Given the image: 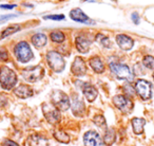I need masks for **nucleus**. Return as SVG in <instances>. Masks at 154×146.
Here are the masks:
<instances>
[{
	"mask_svg": "<svg viewBox=\"0 0 154 146\" xmlns=\"http://www.w3.org/2000/svg\"><path fill=\"white\" fill-rule=\"evenodd\" d=\"M143 62L147 68L149 69H154V57L151 55H147L143 57Z\"/></svg>",
	"mask_w": 154,
	"mask_h": 146,
	"instance_id": "28",
	"label": "nucleus"
},
{
	"mask_svg": "<svg viewBox=\"0 0 154 146\" xmlns=\"http://www.w3.org/2000/svg\"><path fill=\"white\" fill-rule=\"evenodd\" d=\"M14 93L16 97H20V99H28L33 95V89L26 85H20L17 88H15Z\"/></svg>",
	"mask_w": 154,
	"mask_h": 146,
	"instance_id": "15",
	"label": "nucleus"
},
{
	"mask_svg": "<svg viewBox=\"0 0 154 146\" xmlns=\"http://www.w3.org/2000/svg\"><path fill=\"white\" fill-rule=\"evenodd\" d=\"M146 125V121L140 118H134L132 120L133 130L136 135H141L143 132V127Z\"/></svg>",
	"mask_w": 154,
	"mask_h": 146,
	"instance_id": "19",
	"label": "nucleus"
},
{
	"mask_svg": "<svg viewBox=\"0 0 154 146\" xmlns=\"http://www.w3.org/2000/svg\"><path fill=\"white\" fill-rule=\"evenodd\" d=\"M90 66L92 67V69L96 73H103V70H105V66H103V62H101L100 58L97 57V56L91 58L90 59Z\"/></svg>",
	"mask_w": 154,
	"mask_h": 146,
	"instance_id": "20",
	"label": "nucleus"
},
{
	"mask_svg": "<svg viewBox=\"0 0 154 146\" xmlns=\"http://www.w3.org/2000/svg\"><path fill=\"white\" fill-rule=\"evenodd\" d=\"M115 139H116L115 130L110 128L106 131L105 137H103V143H105L106 145H112V144L115 142Z\"/></svg>",
	"mask_w": 154,
	"mask_h": 146,
	"instance_id": "22",
	"label": "nucleus"
},
{
	"mask_svg": "<svg viewBox=\"0 0 154 146\" xmlns=\"http://www.w3.org/2000/svg\"><path fill=\"white\" fill-rule=\"evenodd\" d=\"M19 30H20V26H18V24H13V26L8 27L7 29L3 30L2 34H1V38H5V37H8V36H10V35L14 34V33L18 32Z\"/></svg>",
	"mask_w": 154,
	"mask_h": 146,
	"instance_id": "24",
	"label": "nucleus"
},
{
	"mask_svg": "<svg viewBox=\"0 0 154 146\" xmlns=\"http://www.w3.org/2000/svg\"><path fill=\"white\" fill-rule=\"evenodd\" d=\"M45 19H52V20H63L64 16L63 15H49L45 16Z\"/></svg>",
	"mask_w": 154,
	"mask_h": 146,
	"instance_id": "30",
	"label": "nucleus"
},
{
	"mask_svg": "<svg viewBox=\"0 0 154 146\" xmlns=\"http://www.w3.org/2000/svg\"><path fill=\"white\" fill-rule=\"evenodd\" d=\"M70 17L77 22H84V24H86V22L90 21V18H89L80 9L72 10V11L70 12Z\"/></svg>",
	"mask_w": 154,
	"mask_h": 146,
	"instance_id": "17",
	"label": "nucleus"
},
{
	"mask_svg": "<svg viewBox=\"0 0 154 146\" xmlns=\"http://www.w3.org/2000/svg\"><path fill=\"white\" fill-rule=\"evenodd\" d=\"M71 107H72L73 113H74L75 116H82V114L85 113V110H86V109H85L84 102H82L80 99H78V97H73L72 105H71Z\"/></svg>",
	"mask_w": 154,
	"mask_h": 146,
	"instance_id": "14",
	"label": "nucleus"
},
{
	"mask_svg": "<svg viewBox=\"0 0 154 146\" xmlns=\"http://www.w3.org/2000/svg\"><path fill=\"white\" fill-rule=\"evenodd\" d=\"M14 53H15L17 59L21 62H30L34 56L30 46L26 41H20L19 43H17L15 46V49H14Z\"/></svg>",
	"mask_w": 154,
	"mask_h": 146,
	"instance_id": "3",
	"label": "nucleus"
},
{
	"mask_svg": "<svg viewBox=\"0 0 154 146\" xmlns=\"http://www.w3.org/2000/svg\"><path fill=\"white\" fill-rule=\"evenodd\" d=\"M51 100L53 105L57 108L58 110H61V111H66L69 109V107L71 106V102L69 97L64 92L60 90H54L52 92Z\"/></svg>",
	"mask_w": 154,
	"mask_h": 146,
	"instance_id": "2",
	"label": "nucleus"
},
{
	"mask_svg": "<svg viewBox=\"0 0 154 146\" xmlns=\"http://www.w3.org/2000/svg\"><path fill=\"white\" fill-rule=\"evenodd\" d=\"M110 69L112 72L117 76L119 80H129L133 78V73L127 65L117 64V62H112L110 64Z\"/></svg>",
	"mask_w": 154,
	"mask_h": 146,
	"instance_id": "6",
	"label": "nucleus"
},
{
	"mask_svg": "<svg viewBox=\"0 0 154 146\" xmlns=\"http://www.w3.org/2000/svg\"><path fill=\"white\" fill-rule=\"evenodd\" d=\"M42 112L45 120L49 123H51V124H57L61 120L60 111L55 106L51 105V104H48V103L42 104Z\"/></svg>",
	"mask_w": 154,
	"mask_h": 146,
	"instance_id": "7",
	"label": "nucleus"
},
{
	"mask_svg": "<svg viewBox=\"0 0 154 146\" xmlns=\"http://www.w3.org/2000/svg\"><path fill=\"white\" fill-rule=\"evenodd\" d=\"M153 80H154V73H153Z\"/></svg>",
	"mask_w": 154,
	"mask_h": 146,
	"instance_id": "35",
	"label": "nucleus"
},
{
	"mask_svg": "<svg viewBox=\"0 0 154 146\" xmlns=\"http://www.w3.org/2000/svg\"><path fill=\"white\" fill-rule=\"evenodd\" d=\"M32 43L36 48H41L43 46H45V43H47V36L45 34H42V33L35 34L32 37Z\"/></svg>",
	"mask_w": 154,
	"mask_h": 146,
	"instance_id": "21",
	"label": "nucleus"
},
{
	"mask_svg": "<svg viewBox=\"0 0 154 146\" xmlns=\"http://www.w3.org/2000/svg\"><path fill=\"white\" fill-rule=\"evenodd\" d=\"M47 62L50 68L55 72H61L66 67L63 57L56 51H49L47 53Z\"/></svg>",
	"mask_w": 154,
	"mask_h": 146,
	"instance_id": "4",
	"label": "nucleus"
},
{
	"mask_svg": "<svg viewBox=\"0 0 154 146\" xmlns=\"http://www.w3.org/2000/svg\"><path fill=\"white\" fill-rule=\"evenodd\" d=\"M75 43H76V48L77 50L80 52V53H87L90 49V45H91V41L89 40L87 37L82 36H77L76 39H75Z\"/></svg>",
	"mask_w": 154,
	"mask_h": 146,
	"instance_id": "13",
	"label": "nucleus"
},
{
	"mask_svg": "<svg viewBox=\"0 0 154 146\" xmlns=\"http://www.w3.org/2000/svg\"><path fill=\"white\" fill-rule=\"evenodd\" d=\"M29 146H49V142L45 137L39 135H33L28 139Z\"/></svg>",
	"mask_w": 154,
	"mask_h": 146,
	"instance_id": "16",
	"label": "nucleus"
},
{
	"mask_svg": "<svg viewBox=\"0 0 154 146\" xmlns=\"http://www.w3.org/2000/svg\"><path fill=\"white\" fill-rule=\"evenodd\" d=\"M93 122L96 126H98L99 128L101 129H106L107 128V122H106V119L101 114H98V116H95L93 118Z\"/></svg>",
	"mask_w": 154,
	"mask_h": 146,
	"instance_id": "26",
	"label": "nucleus"
},
{
	"mask_svg": "<svg viewBox=\"0 0 154 146\" xmlns=\"http://www.w3.org/2000/svg\"><path fill=\"white\" fill-rule=\"evenodd\" d=\"M135 91L143 100H149L152 95L151 84L145 80H138L135 84Z\"/></svg>",
	"mask_w": 154,
	"mask_h": 146,
	"instance_id": "9",
	"label": "nucleus"
},
{
	"mask_svg": "<svg viewBox=\"0 0 154 146\" xmlns=\"http://www.w3.org/2000/svg\"><path fill=\"white\" fill-rule=\"evenodd\" d=\"M9 55H8V52L5 49H0V60L1 62H7Z\"/></svg>",
	"mask_w": 154,
	"mask_h": 146,
	"instance_id": "29",
	"label": "nucleus"
},
{
	"mask_svg": "<svg viewBox=\"0 0 154 146\" xmlns=\"http://www.w3.org/2000/svg\"><path fill=\"white\" fill-rule=\"evenodd\" d=\"M15 15H5V16H3V17H0V21H5V20H7V19H9V18H11V17H14Z\"/></svg>",
	"mask_w": 154,
	"mask_h": 146,
	"instance_id": "33",
	"label": "nucleus"
},
{
	"mask_svg": "<svg viewBox=\"0 0 154 146\" xmlns=\"http://www.w3.org/2000/svg\"><path fill=\"white\" fill-rule=\"evenodd\" d=\"M51 39L54 43H62L64 40V34L60 31H56V32H52L51 33Z\"/></svg>",
	"mask_w": 154,
	"mask_h": 146,
	"instance_id": "27",
	"label": "nucleus"
},
{
	"mask_svg": "<svg viewBox=\"0 0 154 146\" xmlns=\"http://www.w3.org/2000/svg\"><path fill=\"white\" fill-rule=\"evenodd\" d=\"M54 138L57 140L58 142L60 143H64V144H68L70 142V137L66 132H64L63 130H56L54 132Z\"/></svg>",
	"mask_w": 154,
	"mask_h": 146,
	"instance_id": "23",
	"label": "nucleus"
},
{
	"mask_svg": "<svg viewBox=\"0 0 154 146\" xmlns=\"http://www.w3.org/2000/svg\"><path fill=\"white\" fill-rule=\"evenodd\" d=\"M84 143L86 146H103V140L96 131L90 130L85 133Z\"/></svg>",
	"mask_w": 154,
	"mask_h": 146,
	"instance_id": "10",
	"label": "nucleus"
},
{
	"mask_svg": "<svg viewBox=\"0 0 154 146\" xmlns=\"http://www.w3.org/2000/svg\"><path fill=\"white\" fill-rule=\"evenodd\" d=\"M132 20L135 24H139V17H138V14L136 13H133L132 14Z\"/></svg>",
	"mask_w": 154,
	"mask_h": 146,
	"instance_id": "32",
	"label": "nucleus"
},
{
	"mask_svg": "<svg viewBox=\"0 0 154 146\" xmlns=\"http://www.w3.org/2000/svg\"><path fill=\"white\" fill-rule=\"evenodd\" d=\"M21 75L26 82L35 83L43 78V75H45V69L41 66L26 68V69H24V70H22Z\"/></svg>",
	"mask_w": 154,
	"mask_h": 146,
	"instance_id": "5",
	"label": "nucleus"
},
{
	"mask_svg": "<svg viewBox=\"0 0 154 146\" xmlns=\"http://www.w3.org/2000/svg\"><path fill=\"white\" fill-rule=\"evenodd\" d=\"M116 41H117V45L122 48L125 51H129L133 48L134 46V41L131 37L127 36L125 34H119L116 36Z\"/></svg>",
	"mask_w": 154,
	"mask_h": 146,
	"instance_id": "12",
	"label": "nucleus"
},
{
	"mask_svg": "<svg viewBox=\"0 0 154 146\" xmlns=\"http://www.w3.org/2000/svg\"><path fill=\"white\" fill-rule=\"evenodd\" d=\"M2 146H19L17 143H15L12 140H5L2 143Z\"/></svg>",
	"mask_w": 154,
	"mask_h": 146,
	"instance_id": "31",
	"label": "nucleus"
},
{
	"mask_svg": "<svg viewBox=\"0 0 154 146\" xmlns=\"http://www.w3.org/2000/svg\"><path fill=\"white\" fill-rule=\"evenodd\" d=\"M16 5H1V8L2 9H13V8H15Z\"/></svg>",
	"mask_w": 154,
	"mask_h": 146,
	"instance_id": "34",
	"label": "nucleus"
},
{
	"mask_svg": "<svg viewBox=\"0 0 154 146\" xmlns=\"http://www.w3.org/2000/svg\"><path fill=\"white\" fill-rule=\"evenodd\" d=\"M17 83V75L12 69L7 66H2L0 68V84L3 89L10 90Z\"/></svg>",
	"mask_w": 154,
	"mask_h": 146,
	"instance_id": "1",
	"label": "nucleus"
},
{
	"mask_svg": "<svg viewBox=\"0 0 154 146\" xmlns=\"http://www.w3.org/2000/svg\"><path fill=\"white\" fill-rule=\"evenodd\" d=\"M72 73L76 76H84L87 72V66L82 57H76L71 67Z\"/></svg>",
	"mask_w": 154,
	"mask_h": 146,
	"instance_id": "11",
	"label": "nucleus"
},
{
	"mask_svg": "<svg viewBox=\"0 0 154 146\" xmlns=\"http://www.w3.org/2000/svg\"><path fill=\"white\" fill-rule=\"evenodd\" d=\"M84 94H85V97H86L87 101L92 103L97 97L98 92H97L96 88H94L93 86H91V85H86V86L84 87Z\"/></svg>",
	"mask_w": 154,
	"mask_h": 146,
	"instance_id": "18",
	"label": "nucleus"
},
{
	"mask_svg": "<svg viewBox=\"0 0 154 146\" xmlns=\"http://www.w3.org/2000/svg\"><path fill=\"white\" fill-rule=\"evenodd\" d=\"M96 41L99 43L103 47H105V48L111 47V41H110L109 37L106 36V35H103V34H100V33L96 35Z\"/></svg>",
	"mask_w": 154,
	"mask_h": 146,
	"instance_id": "25",
	"label": "nucleus"
},
{
	"mask_svg": "<svg viewBox=\"0 0 154 146\" xmlns=\"http://www.w3.org/2000/svg\"><path fill=\"white\" fill-rule=\"evenodd\" d=\"M113 103L124 113H130L133 110L132 101L125 95H115L113 97Z\"/></svg>",
	"mask_w": 154,
	"mask_h": 146,
	"instance_id": "8",
	"label": "nucleus"
}]
</instances>
